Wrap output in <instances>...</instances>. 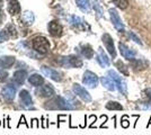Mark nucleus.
<instances>
[{"mask_svg": "<svg viewBox=\"0 0 151 135\" xmlns=\"http://www.w3.org/2000/svg\"><path fill=\"white\" fill-rule=\"evenodd\" d=\"M81 53L82 55L87 59H91L94 56V50L91 49L90 45H83L81 47Z\"/></svg>", "mask_w": 151, "mask_h": 135, "instance_id": "nucleus-23", "label": "nucleus"}, {"mask_svg": "<svg viewBox=\"0 0 151 135\" xmlns=\"http://www.w3.org/2000/svg\"><path fill=\"white\" fill-rule=\"evenodd\" d=\"M113 2L120 9H125L129 6V0H113Z\"/></svg>", "mask_w": 151, "mask_h": 135, "instance_id": "nucleus-27", "label": "nucleus"}, {"mask_svg": "<svg viewBox=\"0 0 151 135\" xmlns=\"http://www.w3.org/2000/svg\"><path fill=\"white\" fill-rule=\"evenodd\" d=\"M28 82L31 84H33V86H40V84H42L43 82H44V79H43V77H41L40 74H37V73H34V74H32L31 77L28 78Z\"/></svg>", "mask_w": 151, "mask_h": 135, "instance_id": "nucleus-20", "label": "nucleus"}, {"mask_svg": "<svg viewBox=\"0 0 151 135\" xmlns=\"http://www.w3.org/2000/svg\"><path fill=\"white\" fill-rule=\"evenodd\" d=\"M23 20L25 21L26 24H33L34 21V15L31 11H25L23 14Z\"/></svg>", "mask_w": 151, "mask_h": 135, "instance_id": "nucleus-26", "label": "nucleus"}, {"mask_svg": "<svg viewBox=\"0 0 151 135\" xmlns=\"http://www.w3.org/2000/svg\"><path fill=\"white\" fill-rule=\"evenodd\" d=\"M103 43L105 44V47L107 49V51L109 52V54L112 55V58H116V51H115V46H114V41L112 39V36L109 35V34H107L105 33L104 35H103Z\"/></svg>", "mask_w": 151, "mask_h": 135, "instance_id": "nucleus-7", "label": "nucleus"}, {"mask_svg": "<svg viewBox=\"0 0 151 135\" xmlns=\"http://www.w3.org/2000/svg\"><path fill=\"white\" fill-rule=\"evenodd\" d=\"M130 65L134 70L141 71L145 70L149 66V62L145 59H132V60H130Z\"/></svg>", "mask_w": 151, "mask_h": 135, "instance_id": "nucleus-9", "label": "nucleus"}, {"mask_svg": "<svg viewBox=\"0 0 151 135\" xmlns=\"http://www.w3.org/2000/svg\"><path fill=\"white\" fill-rule=\"evenodd\" d=\"M115 65H116V68L119 69V71H120L121 73H123L124 76H129V70H127V68H126V65L122 62V61H116V63H115Z\"/></svg>", "mask_w": 151, "mask_h": 135, "instance_id": "nucleus-25", "label": "nucleus"}, {"mask_svg": "<svg viewBox=\"0 0 151 135\" xmlns=\"http://www.w3.org/2000/svg\"><path fill=\"white\" fill-rule=\"evenodd\" d=\"M14 62H15V58L13 56H4L0 59V69H2V68L8 69L14 64Z\"/></svg>", "mask_w": 151, "mask_h": 135, "instance_id": "nucleus-19", "label": "nucleus"}, {"mask_svg": "<svg viewBox=\"0 0 151 135\" xmlns=\"http://www.w3.org/2000/svg\"><path fill=\"white\" fill-rule=\"evenodd\" d=\"M150 124H151V116H150V121H149V123H148V125H147V127H149V126H150Z\"/></svg>", "mask_w": 151, "mask_h": 135, "instance_id": "nucleus-35", "label": "nucleus"}, {"mask_svg": "<svg viewBox=\"0 0 151 135\" xmlns=\"http://www.w3.org/2000/svg\"><path fill=\"white\" fill-rule=\"evenodd\" d=\"M106 108L109 110H123V106L117 101H108L106 104Z\"/></svg>", "mask_w": 151, "mask_h": 135, "instance_id": "nucleus-24", "label": "nucleus"}, {"mask_svg": "<svg viewBox=\"0 0 151 135\" xmlns=\"http://www.w3.org/2000/svg\"><path fill=\"white\" fill-rule=\"evenodd\" d=\"M121 126H122L123 129H127V127L130 126V122H129L127 116L126 115H124L122 117V119H121Z\"/></svg>", "mask_w": 151, "mask_h": 135, "instance_id": "nucleus-28", "label": "nucleus"}, {"mask_svg": "<svg viewBox=\"0 0 151 135\" xmlns=\"http://www.w3.org/2000/svg\"><path fill=\"white\" fill-rule=\"evenodd\" d=\"M96 60H97V62L99 63V65H101V68H107L109 65V59L105 54V52H104V50L101 47L98 49V54L96 56Z\"/></svg>", "mask_w": 151, "mask_h": 135, "instance_id": "nucleus-13", "label": "nucleus"}, {"mask_svg": "<svg viewBox=\"0 0 151 135\" xmlns=\"http://www.w3.org/2000/svg\"><path fill=\"white\" fill-rule=\"evenodd\" d=\"M33 49L35 51L44 54V53L49 51L50 43H49V41L45 39L44 36H37V37H35V39H33Z\"/></svg>", "mask_w": 151, "mask_h": 135, "instance_id": "nucleus-3", "label": "nucleus"}, {"mask_svg": "<svg viewBox=\"0 0 151 135\" xmlns=\"http://www.w3.org/2000/svg\"><path fill=\"white\" fill-rule=\"evenodd\" d=\"M149 92H150V95H149V97L151 98V90H149Z\"/></svg>", "mask_w": 151, "mask_h": 135, "instance_id": "nucleus-36", "label": "nucleus"}, {"mask_svg": "<svg viewBox=\"0 0 151 135\" xmlns=\"http://www.w3.org/2000/svg\"><path fill=\"white\" fill-rule=\"evenodd\" d=\"M49 32L53 36H60L61 33H62V27L57 21H51L49 24Z\"/></svg>", "mask_w": 151, "mask_h": 135, "instance_id": "nucleus-16", "label": "nucleus"}, {"mask_svg": "<svg viewBox=\"0 0 151 135\" xmlns=\"http://www.w3.org/2000/svg\"><path fill=\"white\" fill-rule=\"evenodd\" d=\"M19 99H20L22 104L24 105V107H26V108L32 107L33 100H32V97L27 90H22V91L19 92Z\"/></svg>", "mask_w": 151, "mask_h": 135, "instance_id": "nucleus-12", "label": "nucleus"}, {"mask_svg": "<svg viewBox=\"0 0 151 135\" xmlns=\"http://www.w3.org/2000/svg\"><path fill=\"white\" fill-rule=\"evenodd\" d=\"M26 77H27V72L26 71H16L15 74H14V81L17 84H23L25 81Z\"/></svg>", "mask_w": 151, "mask_h": 135, "instance_id": "nucleus-17", "label": "nucleus"}, {"mask_svg": "<svg viewBox=\"0 0 151 135\" xmlns=\"http://www.w3.org/2000/svg\"><path fill=\"white\" fill-rule=\"evenodd\" d=\"M82 82L89 88H95L98 84V77L91 71H86L82 77Z\"/></svg>", "mask_w": 151, "mask_h": 135, "instance_id": "nucleus-4", "label": "nucleus"}, {"mask_svg": "<svg viewBox=\"0 0 151 135\" xmlns=\"http://www.w3.org/2000/svg\"><path fill=\"white\" fill-rule=\"evenodd\" d=\"M0 125H1V122H0Z\"/></svg>", "mask_w": 151, "mask_h": 135, "instance_id": "nucleus-37", "label": "nucleus"}, {"mask_svg": "<svg viewBox=\"0 0 151 135\" xmlns=\"http://www.w3.org/2000/svg\"><path fill=\"white\" fill-rule=\"evenodd\" d=\"M101 84H103L106 89L109 90V91H114V90L116 89V86L114 84V81L109 77H103L101 79Z\"/></svg>", "mask_w": 151, "mask_h": 135, "instance_id": "nucleus-18", "label": "nucleus"}, {"mask_svg": "<svg viewBox=\"0 0 151 135\" xmlns=\"http://www.w3.org/2000/svg\"><path fill=\"white\" fill-rule=\"evenodd\" d=\"M20 124H25V125H26V126H27V127H29V125H28V124L26 123L25 117H24V116H22V117H20V122H19L18 126H19V125H20Z\"/></svg>", "mask_w": 151, "mask_h": 135, "instance_id": "nucleus-32", "label": "nucleus"}, {"mask_svg": "<svg viewBox=\"0 0 151 135\" xmlns=\"http://www.w3.org/2000/svg\"><path fill=\"white\" fill-rule=\"evenodd\" d=\"M15 95H16V88L13 87L12 84H7L6 87L2 89V96H4V98H6L7 100L14 99Z\"/></svg>", "mask_w": 151, "mask_h": 135, "instance_id": "nucleus-15", "label": "nucleus"}, {"mask_svg": "<svg viewBox=\"0 0 151 135\" xmlns=\"http://www.w3.org/2000/svg\"><path fill=\"white\" fill-rule=\"evenodd\" d=\"M109 15H111V19H112V23H113L114 27L119 31V32H124V25L122 23V19H121L119 13L114 9V8H111L109 9Z\"/></svg>", "mask_w": 151, "mask_h": 135, "instance_id": "nucleus-5", "label": "nucleus"}, {"mask_svg": "<svg viewBox=\"0 0 151 135\" xmlns=\"http://www.w3.org/2000/svg\"><path fill=\"white\" fill-rule=\"evenodd\" d=\"M119 49H120V52L121 54L126 59V60H132L134 59V56L137 55V51H134L132 49H130V47H127L125 44H123V43H120L119 44Z\"/></svg>", "mask_w": 151, "mask_h": 135, "instance_id": "nucleus-10", "label": "nucleus"}, {"mask_svg": "<svg viewBox=\"0 0 151 135\" xmlns=\"http://www.w3.org/2000/svg\"><path fill=\"white\" fill-rule=\"evenodd\" d=\"M32 122H33V123H32L31 127H38V121L36 119V118H34Z\"/></svg>", "mask_w": 151, "mask_h": 135, "instance_id": "nucleus-33", "label": "nucleus"}, {"mask_svg": "<svg viewBox=\"0 0 151 135\" xmlns=\"http://www.w3.org/2000/svg\"><path fill=\"white\" fill-rule=\"evenodd\" d=\"M61 64L67 68H80L82 65V62L77 56H67V58L61 59Z\"/></svg>", "mask_w": 151, "mask_h": 135, "instance_id": "nucleus-6", "label": "nucleus"}, {"mask_svg": "<svg viewBox=\"0 0 151 135\" xmlns=\"http://www.w3.org/2000/svg\"><path fill=\"white\" fill-rule=\"evenodd\" d=\"M7 77H8V73H7V72H4L2 70H0V81L5 80Z\"/></svg>", "mask_w": 151, "mask_h": 135, "instance_id": "nucleus-31", "label": "nucleus"}, {"mask_svg": "<svg viewBox=\"0 0 151 135\" xmlns=\"http://www.w3.org/2000/svg\"><path fill=\"white\" fill-rule=\"evenodd\" d=\"M35 94L41 97H51L54 95V89L52 88L51 84H44V86L40 87L38 89H36Z\"/></svg>", "mask_w": 151, "mask_h": 135, "instance_id": "nucleus-11", "label": "nucleus"}, {"mask_svg": "<svg viewBox=\"0 0 151 135\" xmlns=\"http://www.w3.org/2000/svg\"><path fill=\"white\" fill-rule=\"evenodd\" d=\"M8 10L12 15H16V14H19L20 11V6H19V2L17 0H12L9 2V6H8Z\"/></svg>", "mask_w": 151, "mask_h": 135, "instance_id": "nucleus-21", "label": "nucleus"}, {"mask_svg": "<svg viewBox=\"0 0 151 135\" xmlns=\"http://www.w3.org/2000/svg\"><path fill=\"white\" fill-rule=\"evenodd\" d=\"M129 36H130V37L132 39V41H134L135 43H138L139 45H142V41L139 39L138 36H137L133 32H129Z\"/></svg>", "mask_w": 151, "mask_h": 135, "instance_id": "nucleus-29", "label": "nucleus"}, {"mask_svg": "<svg viewBox=\"0 0 151 135\" xmlns=\"http://www.w3.org/2000/svg\"><path fill=\"white\" fill-rule=\"evenodd\" d=\"M44 107L46 109H63V110H71L75 108L68 100H65L62 97H55V98L49 100L44 105Z\"/></svg>", "mask_w": 151, "mask_h": 135, "instance_id": "nucleus-1", "label": "nucleus"}, {"mask_svg": "<svg viewBox=\"0 0 151 135\" xmlns=\"http://www.w3.org/2000/svg\"><path fill=\"white\" fill-rule=\"evenodd\" d=\"M42 72L44 73L46 77L51 78V79H52V80H54V81H61L60 73H59L58 71L51 69V68H47V66H42Z\"/></svg>", "mask_w": 151, "mask_h": 135, "instance_id": "nucleus-14", "label": "nucleus"}, {"mask_svg": "<svg viewBox=\"0 0 151 135\" xmlns=\"http://www.w3.org/2000/svg\"><path fill=\"white\" fill-rule=\"evenodd\" d=\"M70 21H71V24L75 26H78L81 24V19L79 18V17H77V16H72L71 18H70Z\"/></svg>", "mask_w": 151, "mask_h": 135, "instance_id": "nucleus-30", "label": "nucleus"}, {"mask_svg": "<svg viewBox=\"0 0 151 135\" xmlns=\"http://www.w3.org/2000/svg\"><path fill=\"white\" fill-rule=\"evenodd\" d=\"M72 89H73L76 95H78L83 101H86V103H90V101H91V96L89 95L88 91L85 89L83 87H81L80 84H73V87H72Z\"/></svg>", "mask_w": 151, "mask_h": 135, "instance_id": "nucleus-8", "label": "nucleus"}, {"mask_svg": "<svg viewBox=\"0 0 151 135\" xmlns=\"http://www.w3.org/2000/svg\"><path fill=\"white\" fill-rule=\"evenodd\" d=\"M76 4L81 9L83 13H89L90 11V2L89 0H76Z\"/></svg>", "mask_w": 151, "mask_h": 135, "instance_id": "nucleus-22", "label": "nucleus"}, {"mask_svg": "<svg viewBox=\"0 0 151 135\" xmlns=\"http://www.w3.org/2000/svg\"><path fill=\"white\" fill-rule=\"evenodd\" d=\"M42 119H43V124H42V126H43V127H44V129H46V127H47V121H45L44 118H42Z\"/></svg>", "mask_w": 151, "mask_h": 135, "instance_id": "nucleus-34", "label": "nucleus"}, {"mask_svg": "<svg viewBox=\"0 0 151 135\" xmlns=\"http://www.w3.org/2000/svg\"><path fill=\"white\" fill-rule=\"evenodd\" d=\"M107 76L113 80L115 86H116V88L119 89V91H120L121 94L126 96V94H127V88H126V84L122 80V78H121L114 70L108 71V72H107Z\"/></svg>", "mask_w": 151, "mask_h": 135, "instance_id": "nucleus-2", "label": "nucleus"}]
</instances>
